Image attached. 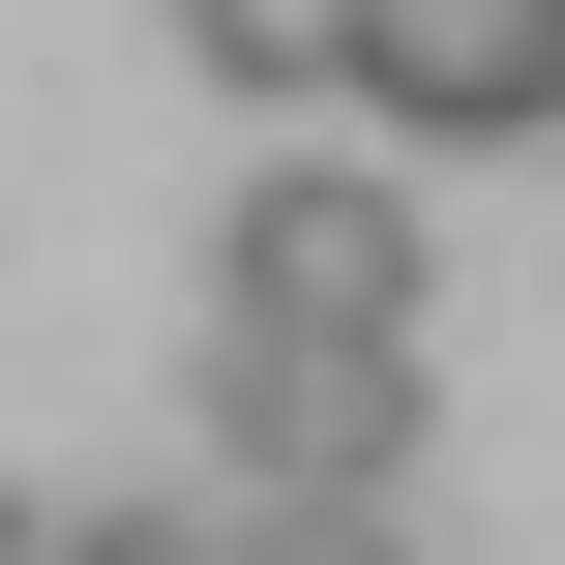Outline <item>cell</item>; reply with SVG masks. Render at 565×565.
Returning <instances> with one entry per match:
<instances>
[{"label": "cell", "mask_w": 565, "mask_h": 565, "mask_svg": "<svg viewBox=\"0 0 565 565\" xmlns=\"http://www.w3.org/2000/svg\"><path fill=\"white\" fill-rule=\"evenodd\" d=\"M209 328L417 358V179H387V149H268V179H238V238H209Z\"/></svg>", "instance_id": "1"}, {"label": "cell", "mask_w": 565, "mask_h": 565, "mask_svg": "<svg viewBox=\"0 0 565 565\" xmlns=\"http://www.w3.org/2000/svg\"><path fill=\"white\" fill-rule=\"evenodd\" d=\"M328 89L387 149H536L565 119V0H328Z\"/></svg>", "instance_id": "2"}, {"label": "cell", "mask_w": 565, "mask_h": 565, "mask_svg": "<svg viewBox=\"0 0 565 565\" xmlns=\"http://www.w3.org/2000/svg\"><path fill=\"white\" fill-rule=\"evenodd\" d=\"M209 417H238V477H387V447H417V358H298V328H209Z\"/></svg>", "instance_id": "3"}, {"label": "cell", "mask_w": 565, "mask_h": 565, "mask_svg": "<svg viewBox=\"0 0 565 565\" xmlns=\"http://www.w3.org/2000/svg\"><path fill=\"white\" fill-rule=\"evenodd\" d=\"M209 565H417V536H387V477H268V507H238Z\"/></svg>", "instance_id": "4"}, {"label": "cell", "mask_w": 565, "mask_h": 565, "mask_svg": "<svg viewBox=\"0 0 565 565\" xmlns=\"http://www.w3.org/2000/svg\"><path fill=\"white\" fill-rule=\"evenodd\" d=\"M179 60H209V89H268V119H298V89H328V0H179Z\"/></svg>", "instance_id": "5"}, {"label": "cell", "mask_w": 565, "mask_h": 565, "mask_svg": "<svg viewBox=\"0 0 565 565\" xmlns=\"http://www.w3.org/2000/svg\"><path fill=\"white\" fill-rule=\"evenodd\" d=\"M30 565H209V536H179V507H89V536H30Z\"/></svg>", "instance_id": "6"}]
</instances>
